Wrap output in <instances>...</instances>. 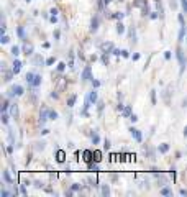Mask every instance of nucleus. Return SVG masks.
<instances>
[{
  "mask_svg": "<svg viewBox=\"0 0 187 197\" xmlns=\"http://www.w3.org/2000/svg\"><path fill=\"white\" fill-rule=\"evenodd\" d=\"M20 69H22V62H20V61H15L13 69H12V71H13V74H18V72H20Z\"/></svg>",
  "mask_w": 187,
  "mask_h": 197,
  "instance_id": "423d86ee",
  "label": "nucleus"
},
{
  "mask_svg": "<svg viewBox=\"0 0 187 197\" xmlns=\"http://www.w3.org/2000/svg\"><path fill=\"white\" fill-rule=\"evenodd\" d=\"M92 140H94V143H99V135H97V133H94V135H92Z\"/></svg>",
  "mask_w": 187,
  "mask_h": 197,
  "instance_id": "dca6fc26",
  "label": "nucleus"
},
{
  "mask_svg": "<svg viewBox=\"0 0 187 197\" xmlns=\"http://www.w3.org/2000/svg\"><path fill=\"white\" fill-rule=\"evenodd\" d=\"M89 79H90V67L87 66L82 72V81H89Z\"/></svg>",
  "mask_w": 187,
  "mask_h": 197,
  "instance_id": "39448f33",
  "label": "nucleus"
},
{
  "mask_svg": "<svg viewBox=\"0 0 187 197\" xmlns=\"http://www.w3.org/2000/svg\"><path fill=\"white\" fill-rule=\"evenodd\" d=\"M92 30H94V31L97 30V20H92Z\"/></svg>",
  "mask_w": 187,
  "mask_h": 197,
  "instance_id": "412c9836",
  "label": "nucleus"
},
{
  "mask_svg": "<svg viewBox=\"0 0 187 197\" xmlns=\"http://www.w3.org/2000/svg\"><path fill=\"white\" fill-rule=\"evenodd\" d=\"M102 192H104V196H108V192H110V191H108V187L105 186L104 189H102Z\"/></svg>",
  "mask_w": 187,
  "mask_h": 197,
  "instance_id": "aec40b11",
  "label": "nucleus"
},
{
  "mask_svg": "<svg viewBox=\"0 0 187 197\" xmlns=\"http://www.w3.org/2000/svg\"><path fill=\"white\" fill-rule=\"evenodd\" d=\"M123 115H125V117H128V115H130V107H128V109H125V112H123Z\"/></svg>",
  "mask_w": 187,
  "mask_h": 197,
  "instance_id": "a878e982",
  "label": "nucleus"
},
{
  "mask_svg": "<svg viewBox=\"0 0 187 197\" xmlns=\"http://www.w3.org/2000/svg\"><path fill=\"white\" fill-rule=\"evenodd\" d=\"M64 156H66V153H64L62 149H59V151H58V161L62 163V161H64Z\"/></svg>",
  "mask_w": 187,
  "mask_h": 197,
  "instance_id": "6e6552de",
  "label": "nucleus"
},
{
  "mask_svg": "<svg viewBox=\"0 0 187 197\" xmlns=\"http://www.w3.org/2000/svg\"><path fill=\"white\" fill-rule=\"evenodd\" d=\"M23 94V87L22 86H13L10 89V95H22Z\"/></svg>",
  "mask_w": 187,
  "mask_h": 197,
  "instance_id": "f03ea898",
  "label": "nucleus"
},
{
  "mask_svg": "<svg viewBox=\"0 0 187 197\" xmlns=\"http://www.w3.org/2000/svg\"><path fill=\"white\" fill-rule=\"evenodd\" d=\"M12 113H13V115H15V117H17V107H15V105L12 107Z\"/></svg>",
  "mask_w": 187,
  "mask_h": 197,
  "instance_id": "bb28decb",
  "label": "nucleus"
},
{
  "mask_svg": "<svg viewBox=\"0 0 187 197\" xmlns=\"http://www.w3.org/2000/svg\"><path fill=\"white\" fill-rule=\"evenodd\" d=\"M184 31H186V28L182 26L181 28V33H179V39H181V41H182V38H184Z\"/></svg>",
  "mask_w": 187,
  "mask_h": 197,
  "instance_id": "2eb2a0df",
  "label": "nucleus"
},
{
  "mask_svg": "<svg viewBox=\"0 0 187 197\" xmlns=\"http://www.w3.org/2000/svg\"><path fill=\"white\" fill-rule=\"evenodd\" d=\"M177 58H179V62H181V71H184V66H186V59H184V54H182L181 49H177Z\"/></svg>",
  "mask_w": 187,
  "mask_h": 197,
  "instance_id": "7ed1b4c3",
  "label": "nucleus"
},
{
  "mask_svg": "<svg viewBox=\"0 0 187 197\" xmlns=\"http://www.w3.org/2000/svg\"><path fill=\"white\" fill-rule=\"evenodd\" d=\"M56 117H58V113H56V112H49V118H51V120H54Z\"/></svg>",
  "mask_w": 187,
  "mask_h": 197,
  "instance_id": "a211bd4d",
  "label": "nucleus"
},
{
  "mask_svg": "<svg viewBox=\"0 0 187 197\" xmlns=\"http://www.w3.org/2000/svg\"><path fill=\"white\" fill-rule=\"evenodd\" d=\"M8 41H10V39H8V36H2V43H3V44L8 43Z\"/></svg>",
  "mask_w": 187,
  "mask_h": 197,
  "instance_id": "5701e85b",
  "label": "nucleus"
},
{
  "mask_svg": "<svg viewBox=\"0 0 187 197\" xmlns=\"http://www.w3.org/2000/svg\"><path fill=\"white\" fill-rule=\"evenodd\" d=\"M161 194H164V196H169V194H171V191L167 189V187H166V189H163V191H161Z\"/></svg>",
  "mask_w": 187,
  "mask_h": 197,
  "instance_id": "f3484780",
  "label": "nucleus"
},
{
  "mask_svg": "<svg viewBox=\"0 0 187 197\" xmlns=\"http://www.w3.org/2000/svg\"><path fill=\"white\" fill-rule=\"evenodd\" d=\"M64 66H66V64H64V62H61V64L58 66V69H59V71H62V69H64Z\"/></svg>",
  "mask_w": 187,
  "mask_h": 197,
  "instance_id": "c85d7f7f",
  "label": "nucleus"
},
{
  "mask_svg": "<svg viewBox=\"0 0 187 197\" xmlns=\"http://www.w3.org/2000/svg\"><path fill=\"white\" fill-rule=\"evenodd\" d=\"M39 84H41V76H35V81H33V84H31V86L38 87Z\"/></svg>",
  "mask_w": 187,
  "mask_h": 197,
  "instance_id": "1a4fd4ad",
  "label": "nucleus"
},
{
  "mask_svg": "<svg viewBox=\"0 0 187 197\" xmlns=\"http://www.w3.org/2000/svg\"><path fill=\"white\" fill-rule=\"evenodd\" d=\"M53 62H54V58H49V59L46 61V64H53Z\"/></svg>",
  "mask_w": 187,
  "mask_h": 197,
  "instance_id": "cd10ccee",
  "label": "nucleus"
},
{
  "mask_svg": "<svg viewBox=\"0 0 187 197\" xmlns=\"http://www.w3.org/2000/svg\"><path fill=\"white\" fill-rule=\"evenodd\" d=\"M130 131H131V135L135 136V140H136V141H141V135H140V130H136V128H130Z\"/></svg>",
  "mask_w": 187,
  "mask_h": 197,
  "instance_id": "20e7f679",
  "label": "nucleus"
},
{
  "mask_svg": "<svg viewBox=\"0 0 187 197\" xmlns=\"http://www.w3.org/2000/svg\"><path fill=\"white\" fill-rule=\"evenodd\" d=\"M100 156H102V154H100V151H94V159H95V161H100Z\"/></svg>",
  "mask_w": 187,
  "mask_h": 197,
  "instance_id": "9b49d317",
  "label": "nucleus"
},
{
  "mask_svg": "<svg viewBox=\"0 0 187 197\" xmlns=\"http://www.w3.org/2000/svg\"><path fill=\"white\" fill-rule=\"evenodd\" d=\"M95 100H97V92H95V90H92V92L87 95V98H85V105H84L85 109H84V113H85V110L90 107V104H94Z\"/></svg>",
  "mask_w": 187,
  "mask_h": 197,
  "instance_id": "f257e3e1",
  "label": "nucleus"
},
{
  "mask_svg": "<svg viewBox=\"0 0 187 197\" xmlns=\"http://www.w3.org/2000/svg\"><path fill=\"white\" fill-rule=\"evenodd\" d=\"M3 176H5V179L8 181V182H12V179H10V176H8V172H7V171H5V172H3Z\"/></svg>",
  "mask_w": 187,
  "mask_h": 197,
  "instance_id": "b1692460",
  "label": "nucleus"
},
{
  "mask_svg": "<svg viewBox=\"0 0 187 197\" xmlns=\"http://www.w3.org/2000/svg\"><path fill=\"white\" fill-rule=\"evenodd\" d=\"M26 2H30V0H26Z\"/></svg>",
  "mask_w": 187,
  "mask_h": 197,
  "instance_id": "7c9ffc66",
  "label": "nucleus"
},
{
  "mask_svg": "<svg viewBox=\"0 0 187 197\" xmlns=\"http://www.w3.org/2000/svg\"><path fill=\"white\" fill-rule=\"evenodd\" d=\"M184 133H186V135H187V128H186V131H184Z\"/></svg>",
  "mask_w": 187,
  "mask_h": 197,
  "instance_id": "c756f323",
  "label": "nucleus"
},
{
  "mask_svg": "<svg viewBox=\"0 0 187 197\" xmlns=\"http://www.w3.org/2000/svg\"><path fill=\"white\" fill-rule=\"evenodd\" d=\"M18 51H20V49H18V46H13V48H12V54H13V56H18V54H20Z\"/></svg>",
  "mask_w": 187,
  "mask_h": 197,
  "instance_id": "f8f14e48",
  "label": "nucleus"
},
{
  "mask_svg": "<svg viewBox=\"0 0 187 197\" xmlns=\"http://www.w3.org/2000/svg\"><path fill=\"white\" fill-rule=\"evenodd\" d=\"M117 30H118V33H123V31H125V28H123V25H121V23L118 25V28H117Z\"/></svg>",
  "mask_w": 187,
  "mask_h": 197,
  "instance_id": "4be33fe9",
  "label": "nucleus"
},
{
  "mask_svg": "<svg viewBox=\"0 0 187 197\" xmlns=\"http://www.w3.org/2000/svg\"><path fill=\"white\" fill-rule=\"evenodd\" d=\"M64 86H66V82H64V79H62V81L59 82V90H62V89H64Z\"/></svg>",
  "mask_w": 187,
  "mask_h": 197,
  "instance_id": "6ab92c4d",
  "label": "nucleus"
},
{
  "mask_svg": "<svg viewBox=\"0 0 187 197\" xmlns=\"http://www.w3.org/2000/svg\"><path fill=\"white\" fill-rule=\"evenodd\" d=\"M35 76H36V74H33V72H28V74H26V82H28V84H33Z\"/></svg>",
  "mask_w": 187,
  "mask_h": 197,
  "instance_id": "0eeeda50",
  "label": "nucleus"
},
{
  "mask_svg": "<svg viewBox=\"0 0 187 197\" xmlns=\"http://www.w3.org/2000/svg\"><path fill=\"white\" fill-rule=\"evenodd\" d=\"M74 102H76V95H72V97L69 98V102H67V105H69V107H72V105H74Z\"/></svg>",
  "mask_w": 187,
  "mask_h": 197,
  "instance_id": "4468645a",
  "label": "nucleus"
},
{
  "mask_svg": "<svg viewBox=\"0 0 187 197\" xmlns=\"http://www.w3.org/2000/svg\"><path fill=\"white\" fill-rule=\"evenodd\" d=\"M92 156H94V153H90V151H85V153H84V158H85V161H90V159H92Z\"/></svg>",
  "mask_w": 187,
  "mask_h": 197,
  "instance_id": "9d476101",
  "label": "nucleus"
},
{
  "mask_svg": "<svg viewBox=\"0 0 187 197\" xmlns=\"http://www.w3.org/2000/svg\"><path fill=\"white\" fill-rule=\"evenodd\" d=\"M182 7H184V10L187 12V0H182Z\"/></svg>",
  "mask_w": 187,
  "mask_h": 197,
  "instance_id": "393cba45",
  "label": "nucleus"
},
{
  "mask_svg": "<svg viewBox=\"0 0 187 197\" xmlns=\"http://www.w3.org/2000/svg\"><path fill=\"white\" fill-rule=\"evenodd\" d=\"M167 149H169V146H167V145H161V146H159V151H161V153H166Z\"/></svg>",
  "mask_w": 187,
  "mask_h": 197,
  "instance_id": "ddd939ff",
  "label": "nucleus"
}]
</instances>
